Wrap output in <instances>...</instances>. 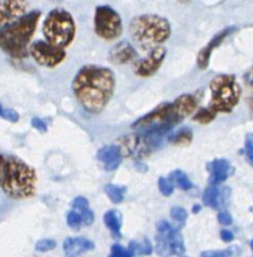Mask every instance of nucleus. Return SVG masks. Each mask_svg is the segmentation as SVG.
Returning <instances> with one entry per match:
<instances>
[{
    "label": "nucleus",
    "mask_w": 253,
    "mask_h": 257,
    "mask_svg": "<svg viewBox=\"0 0 253 257\" xmlns=\"http://www.w3.org/2000/svg\"><path fill=\"white\" fill-rule=\"evenodd\" d=\"M220 238H222V241H224V242H230V241H233L234 236H233V233L230 232V231L222 230L220 231Z\"/></svg>",
    "instance_id": "nucleus-36"
},
{
    "label": "nucleus",
    "mask_w": 253,
    "mask_h": 257,
    "mask_svg": "<svg viewBox=\"0 0 253 257\" xmlns=\"http://www.w3.org/2000/svg\"><path fill=\"white\" fill-rule=\"evenodd\" d=\"M0 188L14 200L32 197L37 191V173L24 161L0 155Z\"/></svg>",
    "instance_id": "nucleus-3"
},
{
    "label": "nucleus",
    "mask_w": 253,
    "mask_h": 257,
    "mask_svg": "<svg viewBox=\"0 0 253 257\" xmlns=\"http://www.w3.org/2000/svg\"><path fill=\"white\" fill-rule=\"evenodd\" d=\"M250 248H252V250H253V240L250 241Z\"/></svg>",
    "instance_id": "nucleus-42"
},
{
    "label": "nucleus",
    "mask_w": 253,
    "mask_h": 257,
    "mask_svg": "<svg viewBox=\"0 0 253 257\" xmlns=\"http://www.w3.org/2000/svg\"><path fill=\"white\" fill-rule=\"evenodd\" d=\"M152 251H153L152 243L149 242L148 238H144L142 242H139V252L142 253V255H150Z\"/></svg>",
    "instance_id": "nucleus-33"
},
{
    "label": "nucleus",
    "mask_w": 253,
    "mask_h": 257,
    "mask_svg": "<svg viewBox=\"0 0 253 257\" xmlns=\"http://www.w3.org/2000/svg\"><path fill=\"white\" fill-rule=\"evenodd\" d=\"M29 53L38 64L43 67L54 68L64 62L67 53L62 48H58L44 40H37L29 48Z\"/></svg>",
    "instance_id": "nucleus-9"
},
{
    "label": "nucleus",
    "mask_w": 253,
    "mask_h": 257,
    "mask_svg": "<svg viewBox=\"0 0 253 257\" xmlns=\"http://www.w3.org/2000/svg\"><path fill=\"white\" fill-rule=\"evenodd\" d=\"M137 55V50L134 49V47L129 42L123 40L110 49L109 60L113 64L123 65L135 60Z\"/></svg>",
    "instance_id": "nucleus-12"
},
{
    "label": "nucleus",
    "mask_w": 253,
    "mask_h": 257,
    "mask_svg": "<svg viewBox=\"0 0 253 257\" xmlns=\"http://www.w3.org/2000/svg\"><path fill=\"white\" fill-rule=\"evenodd\" d=\"M3 110H4V108H3V105L0 104V117H2V114H3Z\"/></svg>",
    "instance_id": "nucleus-41"
},
{
    "label": "nucleus",
    "mask_w": 253,
    "mask_h": 257,
    "mask_svg": "<svg viewBox=\"0 0 253 257\" xmlns=\"http://www.w3.org/2000/svg\"><path fill=\"white\" fill-rule=\"evenodd\" d=\"M103 221H104L105 226L112 231L113 235L119 237L120 227H122V216H120V213L115 210L108 211L104 217H103Z\"/></svg>",
    "instance_id": "nucleus-17"
},
{
    "label": "nucleus",
    "mask_w": 253,
    "mask_h": 257,
    "mask_svg": "<svg viewBox=\"0 0 253 257\" xmlns=\"http://www.w3.org/2000/svg\"><path fill=\"white\" fill-rule=\"evenodd\" d=\"M167 49L163 47H157L152 49L147 58L140 60L135 67V74L140 78H149L158 72L162 63L164 62Z\"/></svg>",
    "instance_id": "nucleus-11"
},
{
    "label": "nucleus",
    "mask_w": 253,
    "mask_h": 257,
    "mask_svg": "<svg viewBox=\"0 0 253 257\" xmlns=\"http://www.w3.org/2000/svg\"><path fill=\"white\" fill-rule=\"evenodd\" d=\"M177 2L182 3V4H185V3H189V2H190V0H177Z\"/></svg>",
    "instance_id": "nucleus-40"
},
{
    "label": "nucleus",
    "mask_w": 253,
    "mask_h": 257,
    "mask_svg": "<svg viewBox=\"0 0 253 257\" xmlns=\"http://www.w3.org/2000/svg\"><path fill=\"white\" fill-rule=\"evenodd\" d=\"M200 211V206L199 205H194L193 206V210H192V212L193 213H198Z\"/></svg>",
    "instance_id": "nucleus-39"
},
{
    "label": "nucleus",
    "mask_w": 253,
    "mask_h": 257,
    "mask_svg": "<svg viewBox=\"0 0 253 257\" xmlns=\"http://www.w3.org/2000/svg\"><path fill=\"white\" fill-rule=\"evenodd\" d=\"M109 257H134V256H133V253L130 252L129 248H125L123 247V246L115 243V245L112 246V251H110Z\"/></svg>",
    "instance_id": "nucleus-28"
},
{
    "label": "nucleus",
    "mask_w": 253,
    "mask_h": 257,
    "mask_svg": "<svg viewBox=\"0 0 253 257\" xmlns=\"http://www.w3.org/2000/svg\"><path fill=\"white\" fill-rule=\"evenodd\" d=\"M244 151L247 161L253 166V133H248L244 141Z\"/></svg>",
    "instance_id": "nucleus-27"
},
{
    "label": "nucleus",
    "mask_w": 253,
    "mask_h": 257,
    "mask_svg": "<svg viewBox=\"0 0 253 257\" xmlns=\"http://www.w3.org/2000/svg\"><path fill=\"white\" fill-rule=\"evenodd\" d=\"M32 125L35 128V130L39 131V132H47V128H48L47 123H45L43 119H40V118H33Z\"/></svg>",
    "instance_id": "nucleus-35"
},
{
    "label": "nucleus",
    "mask_w": 253,
    "mask_h": 257,
    "mask_svg": "<svg viewBox=\"0 0 253 257\" xmlns=\"http://www.w3.org/2000/svg\"><path fill=\"white\" fill-rule=\"evenodd\" d=\"M217 253L218 251H204V252H202L200 257H217Z\"/></svg>",
    "instance_id": "nucleus-37"
},
{
    "label": "nucleus",
    "mask_w": 253,
    "mask_h": 257,
    "mask_svg": "<svg viewBox=\"0 0 253 257\" xmlns=\"http://www.w3.org/2000/svg\"><path fill=\"white\" fill-rule=\"evenodd\" d=\"M210 176H209V183L210 185H219V183L224 182L232 173V166L227 160L223 158H218V160L212 161L208 166Z\"/></svg>",
    "instance_id": "nucleus-15"
},
{
    "label": "nucleus",
    "mask_w": 253,
    "mask_h": 257,
    "mask_svg": "<svg viewBox=\"0 0 253 257\" xmlns=\"http://www.w3.org/2000/svg\"><path fill=\"white\" fill-rule=\"evenodd\" d=\"M28 8V0H0V29L24 17Z\"/></svg>",
    "instance_id": "nucleus-10"
},
{
    "label": "nucleus",
    "mask_w": 253,
    "mask_h": 257,
    "mask_svg": "<svg viewBox=\"0 0 253 257\" xmlns=\"http://www.w3.org/2000/svg\"><path fill=\"white\" fill-rule=\"evenodd\" d=\"M197 108V102L190 94H182L172 103H164L154 110L133 123L132 127L143 133H155L163 136L173 125L182 122Z\"/></svg>",
    "instance_id": "nucleus-2"
},
{
    "label": "nucleus",
    "mask_w": 253,
    "mask_h": 257,
    "mask_svg": "<svg viewBox=\"0 0 253 257\" xmlns=\"http://www.w3.org/2000/svg\"><path fill=\"white\" fill-rule=\"evenodd\" d=\"M233 30H234V28L229 27L227 28V29L219 32L217 35H214V37L212 38V40H210L202 50H200L197 58V65L199 69H207L208 64H209V58L210 55H212V52L233 32Z\"/></svg>",
    "instance_id": "nucleus-14"
},
{
    "label": "nucleus",
    "mask_w": 253,
    "mask_h": 257,
    "mask_svg": "<svg viewBox=\"0 0 253 257\" xmlns=\"http://www.w3.org/2000/svg\"><path fill=\"white\" fill-rule=\"evenodd\" d=\"M72 89L83 109L90 114H99L114 94V73L102 65H84L75 74Z\"/></svg>",
    "instance_id": "nucleus-1"
},
{
    "label": "nucleus",
    "mask_w": 253,
    "mask_h": 257,
    "mask_svg": "<svg viewBox=\"0 0 253 257\" xmlns=\"http://www.w3.org/2000/svg\"><path fill=\"white\" fill-rule=\"evenodd\" d=\"M168 237H169V242H170V247H172V252L173 255L180 256L185 252V247L184 243H183V237L180 235L179 230L178 228H172L169 233H168Z\"/></svg>",
    "instance_id": "nucleus-19"
},
{
    "label": "nucleus",
    "mask_w": 253,
    "mask_h": 257,
    "mask_svg": "<svg viewBox=\"0 0 253 257\" xmlns=\"http://www.w3.org/2000/svg\"><path fill=\"white\" fill-rule=\"evenodd\" d=\"M129 33L138 47L152 50L169 39L172 29L164 17L143 14L133 18L129 24Z\"/></svg>",
    "instance_id": "nucleus-5"
},
{
    "label": "nucleus",
    "mask_w": 253,
    "mask_h": 257,
    "mask_svg": "<svg viewBox=\"0 0 253 257\" xmlns=\"http://www.w3.org/2000/svg\"><path fill=\"white\" fill-rule=\"evenodd\" d=\"M123 30L120 15L109 5H99L94 13V32L100 39L114 40Z\"/></svg>",
    "instance_id": "nucleus-8"
},
{
    "label": "nucleus",
    "mask_w": 253,
    "mask_h": 257,
    "mask_svg": "<svg viewBox=\"0 0 253 257\" xmlns=\"http://www.w3.org/2000/svg\"><path fill=\"white\" fill-rule=\"evenodd\" d=\"M97 157L103 165L104 170L108 172H112V171L117 170L122 163L123 153L118 146H105L98 151Z\"/></svg>",
    "instance_id": "nucleus-13"
},
{
    "label": "nucleus",
    "mask_w": 253,
    "mask_h": 257,
    "mask_svg": "<svg viewBox=\"0 0 253 257\" xmlns=\"http://www.w3.org/2000/svg\"><path fill=\"white\" fill-rule=\"evenodd\" d=\"M209 89L210 102L208 108L217 114L232 112L239 102L240 87L233 75H217L210 80Z\"/></svg>",
    "instance_id": "nucleus-7"
},
{
    "label": "nucleus",
    "mask_w": 253,
    "mask_h": 257,
    "mask_svg": "<svg viewBox=\"0 0 253 257\" xmlns=\"http://www.w3.org/2000/svg\"><path fill=\"white\" fill-rule=\"evenodd\" d=\"M218 222H219L220 225H223V226L232 225V222H233L232 216H230L228 212H225V211H223V212H219V213H218Z\"/></svg>",
    "instance_id": "nucleus-34"
},
{
    "label": "nucleus",
    "mask_w": 253,
    "mask_h": 257,
    "mask_svg": "<svg viewBox=\"0 0 253 257\" xmlns=\"http://www.w3.org/2000/svg\"><path fill=\"white\" fill-rule=\"evenodd\" d=\"M169 180L172 181L173 185L177 186V187L180 188L182 191H188L192 188V182L189 181L188 176L179 170L173 171L169 176Z\"/></svg>",
    "instance_id": "nucleus-21"
},
{
    "label": "nucleus",
    "mask_w": 253,
    "mask_h": 257,
    "mask_svg": "<svg viewBox=\"0 0 253 257\" xmlns=\"http://www.w3.org/2000/svg\"><path fill=\"white\" fill-rule=\"evenodd\" d=\"M230 250H227V251H218L217 253V257H230Z\"/></svg>",
    "instance_id": "nucleus-38"
},
{
    "label": "nucleus",
    "mask_w": 253,
    "mask_h": 257,
    "mask_svg": "<svg viewBox=\"0 0 253 257\" xmlns=\"http://www.w3.org/2000/svg\"><path fill=\"white\" fill-rule=\"evenodd\" d=\"M2 117L4 118V119L9 120V122L15 123L19 120V113H18L17 110L12 109V108H4Z\"/></svg>",
    "instance_id": "nucleus-31"
},
{
    "label": "nucleus",
    "mask_w": 253,
    "mask_h": 257,
    "mask_svg": "<svg viewBox=\"0 0 253 257\" xmlns=\"http://www.w3.org/2000/svg\"><path fill=\"white\" fill-rule=\"evenodd\" d=\"M63 248L67 257H79L83 252L94 248V243L84 237H69L63 243Z\"/></svg>",
    "instance_id": "nucleus-16"
},
{
    "label": "nucleus",
    "mask_w": 253,
    "mask_h": 257,
    "mask_svg": "<svg viewBox=\"0 0 253 257\" xmlns=\"http://www.w3.org/2000/svg\"><path fill=\"white\" fill-rule=\"evenodd\" d=\"M215 117H217V113L213 112L210 108H200V109H198L197 113L194 114L193 120L198 123H202V124H205V123L212 122Z\"/></svg>",
    "instance_id": "nucleus-23"
},
{
    "label": "nucleus",
    "mask_w": 253,
    "mask_h": 257,
    "mask_svg": "<svg viewBox=\"0 0 253 257\" xmlns=\"http://www.w3.org/2000/svg\"><path fill=\"white\" fill-rule=\"evenodd\" d=\"M67 223L69 227L73 228V230H78V228L80 227V225L83 223L82 215H80V212H78V211H75V210L68 212Z\"/></svg>",
    "instance_id": "nucleus-25"
},
{
    "label": "nucleus",
    "mask_w": 253,
    "mask_h": 257,
    "mask_svg": "<svg viewBox=\"0 0 253 257\" xmlns=\"http://www.w3.org/2000/svg\"><path fill=\"white\" fill-rule=\"evenodd\" d=\"M42 13L33 10L0 29V48L10 57L22 59L28 54V45L34 35Z\"/></svg>",
    "instance_id": "nucleus-4"
},
{
    "label": "nucleus",
    "mask_w": 253,
    "mask_h": 257,
    "mask_svg": "<svg viewBox=\"0 0 253 257\" xmlns=\"http://www.w3.org/2000/svg\"><path fill=\"white\" fill-rule=\"evenodd\" d=\"M219 197H220V192L218 190L217 186L210 185L209 187L205 188L204 192H203V203L208 207L212 208H217L219 206Z\"/></svg>",
    "instance_id": "nucleus-20"
},
{
    "label": "nucleus",
    "mask_w": 253,
    "mask_h": 257,
    "mask_svg": "<svg viewBox=\"0 0 253 257\" xmlns=\"http://www.w3.org/2000/svg\"><path fill=\"white\" fill-rule=\"evenodd\" d=\"M170 217H172L175 222L179 223L180 226H183L185 223V221H187L188 213L184 208L173 207L172 210H170Z\"/></svg>",
    "instance_id": "nucleus-26"
},
{
    "label": "nucleus",
    "mask_w": 253,
    "mask_h": 257,
    "mask_svg": "<svg viewBox=\"0 0 253 257\" xmlns=\"http://www.w3.org/2000/svg\"><path fill=\"white\" fill-rule=\"evenodd\" d=\"M72 207L74 208L75 211H78V212H82V211L88 210V208H89V202H88L87 198L79 196V197H75L74 200H73Z\"/></svg>",
    "instance_id": "nucleus-30"
},
{
    "label": "nucleus",
    "mask_w": 253,
    "mask_h": 257,
    "mask_svg": "<svg viewBox=\"0 0 253 257\" xmlns=\"http://www.w3.org/2000/svg\"><path fill=\"white\" fill-rule=\"evenodd\" d=\"M43 34L48 43L58 48H67L75 37V23L72 14L62 8L50 10L43 24Z\"/></svg>",
    "instance_id": "nucleus-6"
},
{
    "label": "nucleus",
    "mask_w": 253,
    "mask_h": 257,
    "mask_svg": "<svg viewBox=\"0 0 253 257\" xmlns=\"http://www.w3.org/2000/svg\"><path fill=\"white\" fill-rule=\"evenodd\" d=\"M192 140L193 132L188 127L180 128L168 137V141L175 146H187L192 142Z\"/></svg>",
    "instance_id": "nucleus-18"
},
{
    "label": "nucleus",
    "mask_w": 253,
    "mask_h": 257,
    "mask_svg": "<svg viewBox=\"0 0 253 257\" xmlns=\"http://www.w3.org/2000/svg\"><path fill=\"white\" fill-rule=\"evenodd\" d=\"M55 246H57L55 241L45 238V240L38 241L37 245H35V250L39 251V252H47V251H52L53 248H55Z\"/></svg>",
    "instance_id": "nucleus-29"
},
{
    "label": "nucleus",
    "mask_w": 253,
    "mask_h": 257,
    "mask_svg": "<svg viewBox=\"0 0 253 257\" xmlns=\"http://www.w3.org/2000/svg\"><path fill=\"white\" fill-rule=\"evenodd\" d=\"M105 193L109 197V200L112 201L113 203H120L124 200V193L127 191V188L123 187V186H117V185H107L105 186Z\"/></svg>",
    "instance_id": "nucleus-22"
},
{
    "label": "nucleus",
    "mask_w": 253,
    "mask_h": 257,
    "mask_svg": "<svg viewBox=\"0 0 253 257\" xmlns=\"http://www.w3.org/2000/svg\"><path fill=\"white\" fill-rule=\"evenodd\" d=\"M158 188H159L160 193H162L163 196L169 197L173 193V191H174V185H173V182L169 178L160 177L159 181H158Z\"/></svg>",
    "instance_id": "nucleus-24"
},
{
    "label": "nucleus",
    "mask_w": 253,
    "mask_h": 257,
    "mask_svg": "<svg viewBox=\"0 0 253 257\" xmlns=\"http://www.w3.org/2000/svg\"><path fill=\"white\" fill-rule=\"evenodd\" d=\"M80 215H82V220H83V223L87 226L92 225L93 221H94V213H93V211L90 210V208H88V210H84L80 212Z\"/></svg>",
    "instance_id": "nucleus-32"
}]
</instances>
